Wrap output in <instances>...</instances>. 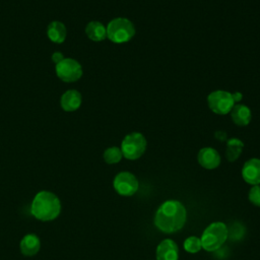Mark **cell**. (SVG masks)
Wrapping results in <instances>:
<instances>
[{"label": "cell", "instance_id": "obj_1", "mask_svg": "<svg viewBox=\"0 0 260 260\" xmlns=\"http://www.w3.org/2000/svg\"><path fill=\"white\" fill-rule=\"evenodd\" d=\"M186 217V208L180 201L168 200L156 210L154 224L159 231L166 234H172L183 228Z\"/></svg>", "mask_w": 260, "mask_h": 260}, {"label": "cell", "instance_id": "obj_2", "mask_svg": "<svg viewBox=\"0 0 260 260\" xmlns=\"http://www.w3.org/2000/svg\"><path fill=\"white\" fill-rule=\"evenodd\" d=\"M30 211L31 214L40 220H53L61 211V203L54 193L41 191L35 196L31 202Z\"/></svg>", "mask_w": 260, "mask_h": 260}, {"label": "cell", "instance_id": "obj_3", "mask_svg": "<svg viewBox=\"0 0 260 260\" xmlns=\"http://www.w3.org/2000/svg\"><path fill=\"white\" fill-rule=\"evenodd\" d=\"M229 236L226 225L221 221L210 223L203 232L200 240L202 248L208 252L217 250L222 246Z\"/></svg>", "mask_w": 260, "mask_h": 260}, {"label": "cell", "instance_id": "obj_4", "mask_svg": "<svg viewBox=\"0 0 260 260\" xmlns=\"http://www.w3.org/2000/svg\"><path fill=\"white\" fill-rule=\"evenodd\" d=\"M106 28L107 38L116 44L130 41L135 34L133 23L124 17H117L112 19Z\"/></svg>", "mask_w": 260, "mask_h": 260}, {"label": "cell", "instance_id": "obj_5", "mask_svg": "<svg viewBox=\"0 0 260 260\" xmlns=\"http://www.w3.org/2000/svg\"><path fill=\"white\" fill-rule=\"evenodd\" d=\"M146 139L139 132H133L126 135L121 143V151L123 156L128 159H137L145 151Z\"/></svg>", "mask_w": 260, "mask_h": 260}, {"label": "cell", "instance_id": "obj_6", "mask_svg": "<svg viewBox=\"0 0 260 260\" xmlns=\"http://www.w3.org/2000/svg\"><path fill=\"white\" fill-rule=\"evenodd\" d=\"M209 109L218 115H225L230 113L235 106L233 94L225 90H214L207 96Z\"/></svg>", "mask_w": 260, "mask_h": 260}, {"label": "cell", "instance_id": "obj_7", "mask_svg": "<svg viewBox=\"0 0 260 260\" xmlns=\"http://www.w3.org/2000/svg\"><path fill=\"white\" fill-rule=\"evenodd\" d=\"M55 71L57 76L65 82H73L78 80L82 75L81 65L72 58H64L56 64Z\"/></svg>", "mask_w": 260, "mask_h": 260}, {"label": "cell", "instance_id": "obj_8", "mask_svg": "<svg viewBox=\"0 0 260 260\" xmlns=\"http://www.w3.org/2000/svg\"><path fill=\"white\" fill-rule=\"evenodd\" d=\"M113 186L119 195L131 196L138 190L139 184L133 174L129 172H121L115 177Z\"/></svg>", "mask_w": 260, "mask_h": 260}, {"label": "cell", "instance_id": "obj_9", "mask_svg": "<svg viewBox=\"0 0 260 260\" xmlns=\"http://www.w3.org/2000/svg\"><path fill=\"white\" fill-rule=\"evenodd\" d=\"M242 176L245 182L251 185L260 184V159L251 158L247 160L242 169Z\"/></svg>", "mask_w": 260, "mask_h": 260}, {"label": "cell", "instance_id": "obj_10", "mask_svg": "<svg viewBox=\"0 0 260 260\" xmlns=\"http://www.w3.org/2000/svg\"><path fill=\"white\" fill-rule=\"evenodd\" d=\"M197 160L201 167L207 170L215 169L220 164L219 153L212 147H203L199 150Z\"/></svg>", "mask_w": 260, "mask_h": 260}, {"label": "cell", "instance_id": "obj_11", "mask_svg": "<svg viewBox=\"0 0 260 260\" xmlns=\"http://www.w3.org/2000/svg\"><path fill=\"white\" fill-rule=\"evenodd\" d=\"M155 256L156 260H178L179 249L177 244L171 239L161 241L156 248Z\"/></svg>", "mask_w": 260, "mask_h": 260}, {"label": "cell", "instance_id": "obj_12", "mask_svg": "<svg viewBox=\"0 0 260 260\" xmlns=\"http://www.w3.org/2000/svg\"><path fill=\"white\" fill-rule=\"evenodd\" d=\"M81 94L75 89H69L65 91L61 96V107L66 112L76 111L81 105Z\"/></svg>", "mask_w": 260, "mask_h": 260}, {"label": "cell", "instance_id": "obj_13", "mask_svg": "<svg viewBox=\"0 0 260 260\" xmlns=\"http://www.w3.org/2000/svg\"><path fill=\"white\" fill-rule=\"evenodd\" d=\"M40 248H41L40 239L34 234L25 235L20 241V251L25 256L36 255L39 252Z\"/></svg>", "mask_w": 260, "mask_h": 260}, {"label": "cell", "instance_id": "obj_14", "mask_svg": "<svg viewBox=\"0 0 260 260\" xmlns=\"http://www.w3.org/2000/svg\"><path fill=\"white\" fill-rule=\"evenodd\" d=\"M231 117L235 124L239 126H246L250 123L252 114L250 109L245 105H236L231 111Z\"/></svg>", "mask_w": 260, "mask_h": 260}, {"label": "cell", "instance_id": "obj_15", "mask_svg": "<svg viewBox=\"0 0 260 260\" xmlns=\"http://www.w3.org/2000/svg\"><path fill=\"white\" fill-rule=\"evenodd\" d=\"M66 26L60 21L54 20L47 27V36L54 43H63L66 39Z\"/></svg>", "mask_w": 260, "mask_h": 260}, {"label": "cell", "instance_id": "obj_16", "mask_svg": "<svg viewBox=\"0 0 260 260\" xmlns=\"http://www.w3.org/2000/svg\"><path fill=\"white\" fill-rule=\"evenodd\" d=\"M85 34L88 39L94 42H101L107 38V28L100 21H90L85 27Z\"/></svg>", "mask_w": 260, "mask_h": 260}, {"label": "cell", "instance_id": "obj_17", "mask_svg": "<svg viewBox=\"0 0 260 260\" xmlns=\"http://www.w3.org/2000/svg\"><path fill=\"white\" fill-rule=\"evenodd\" d=\"M244 147V143L238 139V138H231L226 143V150H225V156L229 161L236 160Z\"/></svg>", "mask_w": 260, "mask_h": 260}, {"label": "cell", "instance_id": "obj_18", "mask_svg": "<svg viewBox=\"0 0 260 260\" xmlns=\"http://www.w3.org/2000/svg\"><path fill=\"white\" fill-rule=\"evenodd\" d=\"M122 156H123V153L121 151V148H119L117 146L109 147L104 152L105 161L108 164H111V165L119 162L121 160Z\"/></svg>", "mask_w": 260, "mask_h": 260}, {"label": "cell", "instance_id": "obj_19", "mask_svg": "<svg viewBox=\"0 0 260 260\" xmlns=\"http://www.w3.org/2000/svg\"><path fill=\"white\" fill-rule=\"evenodd\" d=\"M201 248H202L201 240H200L198 237H195V236L189 237V238H187V239L185 240V242H184V249H185L188 253L195 254V253L199 252Z\"/></svg>", "mask_w": 260, "mask_h": 260}, {"label": "cell", "instance_id": "obj_20", "mask_svg": "<svg viewBox=\"0 0 260 260\" xmlns=\"http://www.w3.org/2000/svg\"><path fill=\"white\" fill-rule=\"evenodd\" d=\"M249 200L252 204L260 206V186L255 185L249 191Z\"/></svg>", "mask_w": 260, "mask_h": 260}, {"label": "cell", "instance_id": "obj_21", "mask_svg": "<svg viewBox=\"0 0 260 260\" xmlns=\"http://www.w3.org/2000/svg\"><path fill=\"white\" fill-rule=\"evenodd\" d=\"M63 59H64V57H63V55H62L60 52H55V53L52 55V61H53L55 64L59 63V62L62 61Z\"/></svg>", "mask_w": 260, "mask_h": 260}, {"label": "cell", "instance_id": "obj_22", "mask_svg": "<svg viewBox=\"0 0 260 260\" xmlns=\"http://www.w3.org/2000/svg\"><path fill=\"white\" fill-rule=\"evenodd\" d=\"M232 94H233V99H234L235 102H239L242 99L241 92H235V93H232Z\"/></svg>", "mask_w": 260, "mask_h": 260}]
</instances>
